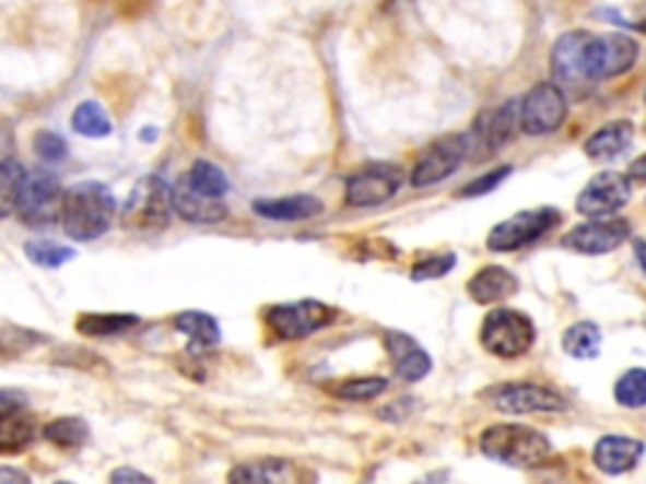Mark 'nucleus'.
Segmentation results:
<instances>
[{
    "mask_svg": "<svg viewBox=\"0 0 646 484\" xmlns=\"http://www.w3.org/2000/svg\"><path fill=\"white\" fill-rule=\"evenodd\" d=\"M632 200V182L621 172H601L580 190L576 210L586 217H607Z\"/></svg>",
    "mask_w": 646,
    "mask_h": 484,
    "instance_id": "4468645a",
    "label": "nucleus"
},
{
    "mask_svg": "<svg viewBox=\"0 0 646 484\" xmlns=\"http://www.w3.org/2000/svg\"><path fill=\"white\" fill-rule=\"evenodd\" d=\"M111 484H154L144 472L134 470V467H119L111 472Z\"/></svg>",
    "mask_w": 646,
    "mask_h": 484,
    "instance_id": "58836bf2",
    "label": "nucleus"
},
{
    "mask_svg": "<svg viewBox=\"0 0 646 484\" xmlns=\"http://www.w3.org/2000/svg\"><path fill=\"white\" fill-rule=\"evenodd\" d=\"M634 256H636V260H639V268L644 270V275H646V240L634 243Z\"/></svg>",
    "mask_w": 646,
    "mask_h": 484,
    "instance_id": "79ce46f5",
    "label": "nucleus"
},
{
    "mask_svg": "<svg viewBox=\"0 0 646 484\" xmlns=\"http://www.w3.org/2000/svg\"><path fill=\"white\" fill-rule=\"evenodd\" d=\"M175 328L190 341V351H195V354L212 351L223 341V333H220L215 318L210 314H202V310H185V314L175 316Z\"/></svg>",
    "mask_w": 646,
    "mask_h": 484,
    "instance_id": "b1692460",
    "label": "nucleus"
},
{
    "mask_svg": "<svg viewBox=\"0 0 646 484\" xmlns=\"http://www.w3.org/2000/svg\"><path fill=\"white\" fill-rule=\"evenodd\" d=\"M518 121H520V104L515 102V98L505 102L503 106H497L493 111L482 114L468 134V146L472 157L482 160L488 157V154L501 150L503 144H508L513 139L515 127H518Z\"/></svg>",
    "mask_w": 646,
    "mask_h": 484,
    "instance_id": "ddd939ff",
    "label": "nucleus"
},
{
    "mask_svg": "<svg viewBox=\"0 0 646 484\" xmlns=\"http://www.w3.org/2000/svg\"><path fill=\"white\" fill-rule=\"evenodd\" d=\"M172 204L177 215L190 225H218L227 217V204L223 200H212L192 190L185 177H179V182L172 187Z\"/></svg>",
    "mask_w": 646,
    "mask_h": 484,
    "instance_id": "6ab92c4d",
    "label": "nucleus"
},
{
    "mask_svg": "<svg viewBox=\"0 0 646 484\" xmlns=\"http://www.w3.org/2000/svg\"><path fill=\"white\" fill-rule=\"evenodd\" d=\"M457 256L455 252H445V256H430L420 262H414L412 268V281L414 283H424V281H437V278H445L449 270L455 268Z\"/></svg>",
    "mask_w": 646,
    "mask_h": 484,
    "instance_id": "f704fd0d",
    "label": "nucleus"
},
{
    "mask_svg": "<svg viewBox=\"0 0 646 484\" xmlns=\"http://www.w3.org/2000/svg\"><path fill=\"white\" fill-rule=\"evenodd\" d=\"M568 117L566 94L555 84H538L520 102V127L530 137L551 134Z\"/></svg>",
    "mask_w": 646,
    "mask_h": 484,
    "instance_id": "9b49d317",
    "label": "nucleus"
},
{
    "mask_svg": "<svg viewBox=\"0 0 646 484\" xmlns=\"http://www.w3.org/2000/svg\"><path fill=\"white\" fill-rule=\"evenodd\" d=\"M185 182L200 194L212 197V200H225V194L231 192V179H227L223 167L208 160L192 162V167L185 175Z\"/></svg>",
    "mask_w": 646,
    "mask_h": 484,
    "instance_id": "393cba45",
    "label": "nucleus"
},
{
    "mask_svg": "<svg viewBox=\"0 0 646 484\" xmlns=\"http://www.w3.org/2000/svg\"><path fill=\"white\" fill-rule=\"evenodd\" d=\"M642 457H644L642 441L619 437V434L601 437L594 447V464L599 467L603 474H624L629 470H634Z\"/></svg>",
    "mask_w": 646,
    "mask_h": 484,
    "instance_id": "412c9836",
    "label": "nucleus"
},
{
    "mask_svg": "<svg viewBox=\"0 0 646 484\" xmlns=\"http://www.w3.org/2000/svg\"><path fill=\"white\" fill-rule=\"evenodd\" d=\"M601 341L603 339H601L599 326L580 321V323H574L571 328H566V333H563V339H561V346L571 358L594 361V358H599V354H601Z\"/></svg>",
    "mask_w": 646,
    "mask_h": 484,
    "instance_id": "a878e982",
    "label": "nucleus"
},
{
    "mask_svg": "<svg viewBox=\"0 0 646 484\" xmlns=\"http://www.w3.org/2000/svg\"><path fill=\"white\" fill-rule=\"evenodd\" d=\"M34 422L23 420L21 414L3 420V426H0V449H3V455L21 452V449H26L34 441Z\"/></svg>",
    "mask_w": 646,
    "mask_h": 484,
    "instance_id": "473e14b6",
    "label": "nucleus"
},
{
    "mask_svg": "<svg viewBox=\"0 0 646 484\" xmlns=\"http://www.w3.org/2000/svg\"><path fill=\"white\" fill-rule=\"evenodd\" d=\"M404 172L395 164H369L347 179V202L351 208H379L399 192Z\"/></svg>",
    "mask_w": 646,
    "mask_h": 484,
    "instance_id": "f8f14e48",
    "label": "nucleus"
},
{
    "mask_svg": "<svg viewBox=\"0 0 646 484\" xmlns=\"http://www.w3.org/2000/svg\"><path fill=\"white\" fill-rule=\"evenodd\" d=\"M63 200H67V192L61 190L59 177L51 175V172L36 169L26 179L15 212L28 227H46L61 220Z\"/></svg>",
    "mask_w": 646,
    "mask_h": 484,
    "instance_id": "6e6552de",
    "label": "nucleus"
},
{
    "mask_svg": "<svg viewBox=\"0 0 646 484\" xmlns=\"http://www.w3.org/2000/svg\"><path fill=\"white\" fill-rule=\"evenodd\" d=\"M639 46L629 36H588L584 48L586 84L621 76L636 63Z\"/></svg>",
    "mask_w": 646,
    "mask_h": 484,
    "instance_id": "423d86ee",
    "label": "nucleus"
},
{
    "mask_svg": "<svg viewBox=\"0 0 646 484\" xmlns=\"http://www.w3.org/2000/svg\"><path fill=\"white\" fill-rule=\"evenodd\" d=\"M613 397L626 409L646 406V368H629L613 387Z\"/></svg>",
    "mask_w": 646,
    "mask_h": 484,
    "instance_id": "2f4dec72",
    "label": "nucleus"
},
{
    "mask_svg": "<svg viewBox=\"0 0 646 484\" xmlns=\"http://www.w3.org/2000/svg\"><path fill=\"white\" fill-rule=\"evenodd\" d=\"M515 291H518V278L501 265H488L478 270L468 283V295L480 303V306L508 300L510 295H515Z\"/></svg>",
    "mask_w": 646,
    "mask_h": 484,
    "instance_id": "4be33fe9",
    "label": "nucleus"
},
{
    "mask_svg": "<svg viewBox=\"0 0 646 484\" xmlns=\"http://www.w3.org/2000/svg\"><path fill=\"white\" fill-rule=\"evenodd\" d=\"M0 484H34L26 472L13 470V467H0Z\"/></svg>",
    "mask_w": 646,
    "mask_h": 484,
    "instance_id": "ea45409f",
    "label": "nucleus"
},
{
    "mask_svg": "<svg viewBox=\"0 0 646 484\" xmlns=\"http://www.w3.org/2000/svg\"><path fill=\"white\" fill-rule=\"evenodd\" d=\"M632 227L626 220H594V223H584L571 229L563 237V245L584 256H607V252L616 250L621 243L629 240Z\"/></svg>",
    "mask_w": 646,
    "mask_h": 484,
    "instance_id": "2eb2a0df",
    "label": "nucleus"
},
{
    "mask_svg": "<svg viewBox=\"0 0 646 484\" xmlns=\"http://www.w3.org/2000/svg\"><path fill=\"white\" fill-rule=\"evenodd\" d=\"M480 341L497 358H518L533 349L536 326L520 310L495 308L482 321Z\"/></svg>",
    "mask_w": 646,
    "mask_h": 484,
    "instance_id": "7ed1b4c3",
    "label": "nucleus"
},
{
    "mask_svg": "<svg viewBox=\"0 0 646 484\" xmlns=\"http://www.w3.org/2000/svg\"><path fill=\"white\" fill-rule=\"evenodd\" d=\"M561 212L555 208H536L522 210L503 223H497L488 235V248L493 252H513L528 248L545 237L551 229L559 227Z\"/></svg>",
    "mask_w": 646,
    "mask_h": 484,
    "instance_id": "39448f33",
    "label": "nucleus"
},
{
    "mask_svg": "<svg viewBox=\"0 0 646 484\" xmlns=\"http://www.w3.org/2000/svg\"><path fill=\"white\" fill-rule=\"evenodd\" d=\"M337 310L326 306L321 300H296V303H281L266 310V323L271 331L283 341H298L308 339L321 328L331 326Z\"/></svg>",
    "mask_w": 646,
    "mask_h": 484,
    "instance_id": "0eeeda50",
    "label": "nucleus"
},
{
    "mask_svg": "<svg viewBox=\"0 0 646 484\" xmlns=\"http://www.w3.org/2000/svg\"><path fill=\"white\" fill-rule=\"evenodd\" d=\"M639 31H644V33H646V21H644V23H639Z\"/></svg>",
    "mask_w": 646,
    "mask_h": 484,
    "instance_id": "37998d69",
    "label": "nucleus"
},
{
    "mask_svg": "<svg viewBox=\"0 0 646 484\" xmlns=\"http://www.w3.org/2000/svg\"><path fill=\"white\" fill-rule=\"evenodd\" d=\"M175 210L172 190L157 175H146L134 185L127 202L121 204V223L132 229H165Z\"/></svg>",
    "mask_w": 646,
    "mask_h": 484,
    "instance_id": "20e7f679",
    "label": "nucleus"
},
{
    "mask_svg": "<svg viewBox=\"0 0 646 484\" xmlns=\"http://www.w3.org/2000/svg\"><path fill=\"white\" fill-rule=\"evenodd\" d=\"M629 177L639 179V182H646V154H642L639 160L632 162V167H629Z\"/></svg>",
    "mask_w": 646,
    "mask_h": 484,
    "instance_id": "a19ab883",
    "label": "nucleus"
},
{
    "mask_svg": "<svg viewBox=\"0 0 646 484\" xmlns=\"http://www.w3.org/2000/svg\"><path fill=\"white\" fill-rule=\"evenodd\" d=\"M56 484H73V482H56Z\"/></svg>",
    "mask_w": 646,
    "mask_h": 484,
    "instance_id": "c03bdc74",
    "label": "nucleus"
},
{
    "mask_svg": "<svg viewBox=\"0 0 646 484\" xmlns=\"http://www.w3.org/2000/svg\"><path fill=\"white\" fill-rule=\"evenodd\" d=\"M26 169H23L21 162L11 157L3 160V167H0V215L11 217L15 210H19V200L23 194V187H26Z\"/></svg>",
    "mask_w": 646,
    "mask_h": 484,
    "instance_id": "bb28decb",
    "label": "nucleus"
},
{
    "mask_svg": "<svg viewBox=\"0 0 646 484\" xmlns=\"http://www.w3.org/2000/svg\"><path fill=\"white\" fill-rule=\"evenodd\" d=\"M389 381L381 379V376H366V379H349V381H341L333 393H337L339 399H347V401H372L379 397V393L387 391Z\"/></svg>",
    "mask_w": 646,
    "mask_h": 484,
    "instance_id": "72a5a7b5",
    "label": "nucleus"
},
{
    "mask_svg": "<svg viewBox=\"0 0 646 484\" xmlns=\"http://www.w3.org/2000/svg\"><path fill=\"white\" fill-rule=\"evenodd\" d=\"M384 346H387V354L402 381L416 383L432 371L430 354L412 339V335H407L402 331H387L384 333Z\"/></svg>",
    "mask_w": 646,
    "mask_h": 484,
    "instance_id": "a211bd4d",
    "label": "nucleus"
},
{
    "mask_svg": "<svg viewBox=\"0 0 646 484\" xmlns=\"http://www.w3.org/2000/svg\"><path fill=\"white\" fill-rule=\"evenodd\" d=\"M23 252H26V258L34 262V265L51 268V270L67 265V262L77 258V250L54 240H28Z\"/></svg>",
    "mask_w": 646,
    "mask_h": 484,
    "instance_id": "7c9ffc66",
    "label": "nucleus"
},
{
    "mask_svg": "<svg viewBox=\"0 0 646 484\" xmlns=\"http://www.w3.org/2000/svg\"><path fill=\"white\" fill-rule=\"evenodd\" d=\"M480 452L508 467H538L551 457V441L533 426L493 424L482 432Z\"/></svg>",
    "mask_w": 646,
    "mask_h": 484,
    "instance_id": "f03ea898",
    "label": "nucleus"
},
{
    "mask_svg": "<svg viewBox=\"0 0 646 484\" xmlns=\"http://www.w3.org/2000/svg\"><path fill=\"white\" fill-rule=\"evenodd\" d=\"M71 127L77 134L89 139H102L111 134V119L99 102H84L73 111Z\"/></svg>",
    "mask_w": 646,
    "mask_h": 484,
    "instance_id": "cd10ccee",
    "label": "nucleus"
},
{
    "mask_svg": "<svg viewBox=\"0 0 646 484\" xmlns=\"http://www.w3.org/2000/svg\"><path fill=\"white\" fill-rule=\"evenodd\" d=\"M23 406H26V393L13 389L0 391V416H3V420L19 416L23 412Z\"/></svg>",
    "mask_w": 646,
    "mask_h": 484,
    "instance_id": "4c0bfd02",
    "label": "nucleus"
},
{
    "mask_svg": "<svg viewBox=\"0 0 646 484\" xmlns=\"http://www.w3.org/2000/svg\"><path fill=\"white\" fill-rule=\"evenodd\" d=\"M482 397L505 414H543L568 409V401L559 391L541 387V383H501V387L488 389Z\"/></svg>",
    "mask_w": 646,
    "mask_h": 484,
    "instance_id": "1a4fd4ad",
    "label": "nucleus"
},
{
    "mask_svg": "<svg viewBox=\"0 0 646 484\" xmlns=\"http://www.w3.org/2000/svg\"><path fill=\"white\" fill-rule=\"evenodd\" d=\"M632 139H634V125L626 119H619V121H611V125L601 127L596 134L588 137L586 142V154L596 162H611L624 154L629 146H632Z\"/></svg>",
    "mask_w": 646,
    "mask_h": 484,
    "instance_id": "5701e85b",
    "label": "nucleus"
},
{
    "mask_svg": "<svg viewBox=\"0 0 646 484\" xmlns=\"http://www.w3.org/2000/svg\"><path fill=\"white\" fill-rule=\"evenodd\" d=\"M44 439L51 441L56 447L73 449L81 447L89 439V424L77 416H63V420H54L44 426Z\"/></svg>",
    "mask_w": 646,
    "mask_h": 484,
    "instance_id": "c756f323",
    "label": "nucleus"
},
{
    "mask_svg": "<svg viewBox=\"0 0 646 484\" xmlns=\"http://www.w3.org/2000/svg\"><path fill=\"white\" fill-rule=\"evenodd\" d=\"M510 172H513V167H497L493 172H488V175L472 179L470 185H465L462 190H457V194L460 197H482V194L493 192L505 182V179L510 177Z\"/></svg>",
    "mask_w": 646,
    "mask_h": 484,
    "instance_id": "e433bc0d",
    "label": "nucleus"
},
{
    "mask_svg": "<svg viewBox=\"0 0 646 484\" xmlns=\"http://www.w3.org/2000/svg\"><path fill=\"white\" fill-rule=\"evenodd\" d=\"M252 212L258 217L273 223H298V220L318 217L324 212V202L314 194H289V197H258L252 202Z\"/></svg>",
    "mask_w": 646,
    "mask_h": 484,
    "instance_id": "aec40b11",
    "label": "nucleus"
},
{
    "mask_svg": "<svg viewBox=\"0 0 646 484\" xmlns=\"http://www.w3.org/2000/svg\"><path fill=\"white\" fill-rule=\"evenodd\" d=\"M231 484H310L314 474L291 459H258L233 467L227 474Z\"/></svg>",
    "mask_w": 646,
    "mask_h": 484,
    "instance_id": "dca6fc26",
    "label": "nucleus"
},
{
    "mask_svg": "<svg viewBox=\"0 0 646 484\" xmlns=\"http://www.w3.org/2000/svg\"><path fill=\"white\" fill-rule=\"evenodd\" d=\"M117 217V200L111 190L102 182H79L67 190L61 210V225L71 240L92 243L109 233V227Z\"/></svg>",
    "mask_w": 646,
    "mask_h": 484,
    "instance_id": "f257e3e1",
    "label": "nucleus"
},
{
    "mask_svg": "<svg viewBox=\"0 0 646 484\" xmlns=\"http://www.w3.org/2000/svg\"><path fill=\"white\" fill-rule=\"evenodd\" d=\"M34 150L44 162H63L69 157L67 139L56 134V131H38L34 139Z\"/></svg>",
    "mask_w": 646,
    "mask_h": 484,
    "instance_id": "c9c22d12",
    "label": "nucleus"
},
{
    "mask_svg": "<svg viewBox=\"0 0 646 484\" xmlns=\"http://www.w3.org/2000/svg\"><path fill=\"white\" fill-rule=\"evenodd\" d=\"M139 318L132 314H86L79 316L77 331L81 335H117L125 333L129 328H134Z\"/></svg>",
    "mask_w": 646,
    "mask_h": 484,
    "instance_id": "c85d7f7f",
    "label": "nucleus"
},
{
    "mask_svg": "<svg viewBox=\"0 0 646 484\" xmlns=\"http://www.w3.org/2000/svg\"><path fill=\"white\" fill-rule=\"evenodd\" d=\"M470 154L468 134H449L432 142L420 160L414 164L412 172V187L422 190V187H432L443 179L453 177L457 169L462 167L465 157Z\"/></svg>",
    "mask_w": 646,
    "mask_h": 484,
    "instance_id": "9d476101",
    "label": "nucleus"
},
{
    "mask_svg": "<svg viewBox=\"0 0 646 484\" xmlns=\"http://www.w3.org/2000/svg\"><path fill=\"white\" fill-rule=\"evenodd\" d=\"M588 36H591V33L574 31L555 40L553 54H551V69H553V79L559 81L555 86H559L561 92L563 88H578L586 84L584 48H586Z\"/></svg>",
    "mask_w": 646,
    "mask_h": 484,
    "instance_id": "f3484780",
    "label": "nucleus"
}]
</instances>
